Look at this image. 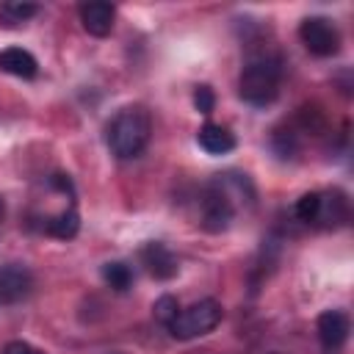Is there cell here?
<instances>
[{
    "instance_id": "cell-18",
    "label": "cell",
    "mask_w": 354,
    "mask_h": 354,
    "mask_svg": "<svg viewBox=\"0 0 354 354\" xmlns=\"http://www.w3.org/2000/svg\"><path fill=\"white\" fill-rule=\"evenodd\" d=\"M3 354H41V351H39L36 346L25 343V340H11V343H6Z\"/></svg>"
},
{
    "instance_id": "cell-17",
    "label": "cell",
    "mask_w": 354,
    "mask_h": 354,
    "mask_svg": "<svg viewBox=\"0 0 354 354\" xmlns=\"http://www.w3.org/2000/svg\"><path fill=\"white\" fill-rule=\"evenodd\" d=\"M194 105H196L199 113H210L213 105H216L213 88H210V86H196V91H194Z\"/></svg>"
},
{
    "instance_id": "cell-14",
    "label": "cell",
    "mask_w": 354,
    "mask_h": 354,
    "mask_svg": "<svg viewBox=\"0 0 354 354\" xmlns=\"http://www.w3.org/2000/svg\"><path fill=\"white\" fill-rule=\"evenodd\" d=\"M102 279H105V285L113 288L116 293H124V290H130V285H133V268H130L127 263H122V260L105 263V266H102Z\"/></svg>"
},
{
    "instance_id": "cell-16",
    "label": "cell",
    "mask_w": 354,
    "mask_h": 354,
    "mask_svg": "<svg viewBox=\"0 0 354 354\" xmlns=\"http://www.w3.org/2000/svg\"><path fill=\"white\" fill-rule=\"evenodd\" d=\"M152 310H155V318H158V321L166 326V324H169V321L177 315V310H180V301H177L174 296H160V299L155 301V307H152Z\"/></svg>"
},
{
    "instance_id": "cell-9",
    "label": "cell",
    "mask_w": 354,
    "mask_h": 354,
    "mask_svg": "<svg viewBox=\"0 0 354 354\" xmlns=\"http://www.w3.org/2000/svg\"><path fill=\"white\" fill-rule=\"evenodd\" d=\"M315 329H318L321 346L326 351H337L346 343V337L351 332V324H348V315L343 310H326V313L318 315V326Z\"/></svg>"
},
{
    "instance_id": "cell-10",
    "label": "cell",
    "mask_w": 354,
    "mask_h": 354,
    "mask_svg": "<svg viewBox=\"0 0 354 354\" xmlns=\"http://www.w3.org/2000/svg\"><path fill=\"white\" fill-rule=\"evenodd\" d=\"M141 263L147 266V271L155 279H171L180 271V263H177L174 252L166 243H158V241H152V243H147L141 249Z\"/></svg>"
},
{
    "instance_id": "cell-7",
    "label": "cell",
    "mask_w": 354,
    "mask_h": 354,
    "mask_svg": "<svg viewBox=\"0 0 354 354\" xmlns=\"http://www.w3.org/2000/svg\"><path fill=\"white\" fill-rule=\"evenodd\" d=\"M33 290V274L19 263L0 266V307L19 304Z\"/></svg>"
},
{
    "instance_id": "cell-1",
    "label": "cell",
    "mask_w": 354,
    "mask_h": 354,
    "mask_svg": "<svg viewBox=\"0 0 354 354\" xmlns=\"http://www.w3.org/2000/svg\"><path fill=\"white\" fill-rule=\"evenodd\" d=\"M254 202V191L243 174H216L202 194V227L207 232H224L243 210Z\"/></svg>"
},
{
    "instance_id": "cell-2",
    "label": "cell",
    "mask_w": 354,
    "mask_h": 354,
    "mask_svg": "<svg viewBox=\"0 0 354 354\" xmlns=\"http://www.w3.org/2000/svg\"><path fill=\"white\" fill-rule=\"evenodd\" d=\"M149 136H152V119H149V111L144 105H127V108H122L108 122V127H105L108 149L119 160L138 158L144 152V147L149 144Z\"/></svg>"
},
{
    "instance_id": "cell-3",
    "label": "cell",
    "mask_w": 354,
    "mask_h": 354,
    "mask_svg": "<svg viewBox=\"0 0 354 354\" xmlns=\"http://www.w3.org/2000/svg\"><path fill=\"white\" fill-rule=\"evenodd\" d=\"M282 83V58L260 53L246 61L241 77H238V94L246 105L266 108L277 100Z\"/></svg>"
},
{
    "instance_id": "cell-6",
    "label": "cell",
    "mask_w": 354,
    "mask_h": 354,
    "mask_svg": "<svg viewBox=\"0 0 354 354\" xmlns=\"http://www.w3.org/2000/svg\"><path fill=\"white\" fill-rule=\"evenodd\" d=\"M299 39L307 47V53L318 58H329L340 50V30L326 17H307L299 25Z\"/></svg>"
},
{
    "instance_id": "cell-8",
    "label": "cell",
    "mask_w": 354,
    "mask_h": 354,
    "mask_svg": "<svg viewBox=\"0 0 354 354\" xmlns=\"http://www.w3.org/2000/svg\"><path fill=\"white\" fill-rule=\"evenodd\" d=\"M36 227L44 232V235H53V238H61V241H69L77 235L80 230V216H77V207L75 202L72 205H61L50 213H41V216H33Z\"/></svg>"
},
{
    "instance_id": "cell-19",
    "label": "cell",
    "mask_w": 354,
    "mask_h": 354,
    "mask_svg": "<svg viewBox=\"0 0 354 354\" xmlns=\"http://www.w3.org/2000/svg\"><path fill=\"white\" fill-rule=\"evenodd\" d=\"M3 216H6V202H3V196H0V221H3Z\"/></svg>"
},
{
    "instance_id": "cell-4",
    "label": "cell",
    "mask_w": 354,
    "mask_h": 354,
    "mask_svg": "<svg viewBox=\"0 0 354 354\" xmlns=\"http://www.w3.org/2000/svg\"><path fill=\"white\" fill-rule=\"evenodd\" d=\"M296 218L310 227L335 230V227L346 224L348 202L340 191H310L296 202Z\"/></svg>"
},
{
    "instance_id": "cell-15",
    "label": "cell",
    "mask_w": 354,
    "mask_h": 354,
    "mask_svg": "<svg viewBox=\"0 0 354 354\" xmlns=\"http://www.w3.org/2000/svg\"><path fill=\"white\" fill-rule=\"evenodd\" d=\"M36 14H39V6L36 3H17V0L0 3V19H3V25H22V22H28Z\"/></svg>"
},
{
    "instance_id": "cell-5",
    "label": "cell",
    "mask_w": 354,
    "mask_h": 354,
    "mask_svg": "<svg viewBox=\"0 0 354 354\" xmlns=\"http://www.w3.org/2000/svg\"><path fill=\"white\" fill-rule=\"evenodd\" d=\"M221 321V304L216 299H199L191 307H180L177 315L166 324L174 340H194L213 332Z\"/></svg>"
},
{
    "instance_id": "cell-12",
    "label": "cell",
    "mask_w": 354,
    "mask_h": 354,
    "mask_svg": "<svg viewBox=\"0 0 354 354\" xmlns=\"http://www.w3.org/2000/svg\"><path fill=\"white\" fill-rule=\"evenodd\" d=\"M196 141L207 155H227L235 149V136L216 122H205L196 133Z\"/></svg>"
},
{
    "instance_id": "cell-11",
    "label": "cell",
    "mask_w": 354,
    "mask_h": 354,
    "mask_svg": "<svg viewBox=\"0 0 354 354\" xmlns=\"http://www.w3.org/2000/svg\"><path fill=\"white\" fill-rule=\"evenodd\" d=\"M80 14V22H83V30L91 33V36H108L113 30V19H116V8L111 3H102V0H94V3H83L77 8Z\"/></svg>"
},
{
    "instance_id": "cell-13",
    "label": "cell",
    "mask_w": 354,
    "mask_h": 354,
    "mask_svg": "<svg viewBox=\"0 0 354 354\" xmlns=\"http://www.w3.org/2000/svg\"><path fill=\"white\" fill-rule=\"evenodd\" d=\"M0 69L8 72V75H14V77L30 80V77H36L39 64H36V58L28 50H22V47H6V50H0Z\"/></svg>"
}]
</instances>
